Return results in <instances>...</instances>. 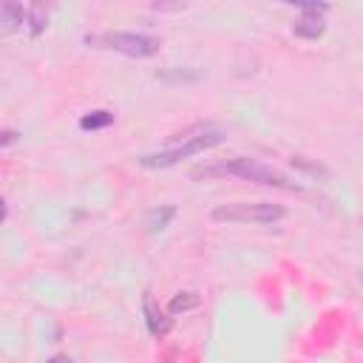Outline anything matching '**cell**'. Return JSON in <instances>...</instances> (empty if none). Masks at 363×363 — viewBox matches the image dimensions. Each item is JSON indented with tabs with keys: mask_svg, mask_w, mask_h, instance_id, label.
Segmentation results:
<instances>
[{
	"mask_svg": "<svg viewBox=\"0 0 363 363\" xmlns=\"http://www.w3.org/2000/svg\"><path fill=\"white\" fill-rule=\"evenodd\" d=\"M284 216L286 210L272 201H235L213 210V218L227 224H272V221H281Z\"/></svg>",
	"mask_w": 363,
	"mask_h": 363,
	"instance_id": "2",
	"label": "cell"
},
{
	"mask_svg": "<svg viewBox=\"0 0 363 363\" xmlns=\"http://www.w3.org/2000/svg\"><path fill=\"white\" fill-rule=\"evenodd\" d=\"M153 9L156 11H179V9H184V3H153Z\"/></svg>",
	"mask_w": 363,
	"mask_h": 363,
	"instance_id": "12",
	"label": "cell"
},
{
	"mask_svg": "<svg viewBox=\"0 0 363 363\" xmlns=\"http://www.w3.org/2000/svg\"><path fill=\"white\" fill-rule=\"evenodd\" d=\"M196 176H238L244 182H255V184H267V187H281V190H303L298 182L286 179L281 170L258 162V159H250V156H235V159H227L221 164H210V167H201L196 170Z\"/></svg>",
	"mask_w": 363,
	"mask_h": 363,
	"instance_id": "1",
	"label": "cell"
},
{
	"mask_svg": "<svg viewBox=\"0 0 363 363\" xmlns=\"http://www.w3.org/2000/svg\"><path fill=\"white\" fill-rule=\"evenodd\" d=\"M113 122V113L111 111H91L79 119V128L82 130H99V128H108Z\"/></svg>",
	"mask_w": 363,
	"mask_h": 363,
	"instance_id": "10",
	"label": "cell"
},
{
	"mask_svg": "<svg viewBox=\"0 0 363 363\" xmlns=\"http://www.w3.org/2000/svg\"><path fill=\"white\" fill-rule=\"evenodd\" d=\"M224 142V133L221 130H201L199 136H190L184 145H179V147H170V150H159V153H145V156H139L136 162L142 164V167H170V164H176V162H182V159H187V156H196V153H201V150H207V147H216V145H221Z\"/></svg>",
	"mask_w": 363,
	"mask_h": 363,
	"instance_id": "3",
	"label": "cell"
},
{
	"mask_svg": "<svg viewBox=\"0 0 363 363\" xmlns=\"http://www.w3.org/2000/svg\"><path fill=\"white\" fill-rule=\"evenodd\" d=\"M28 31H31V37H37L45 26H48V9L43 6V3H34V6H28Z\"/></svg>",
	"mask_w": 363,
	"mask_h": 363,
	"instance_id": "9",
	"label": "cell"
},
{
	"mask_svg": "<svg viewBox=\"0 0 363 363\" xmlns=\"http://www.w3.org/2000/svg\"><path fill=\"white\" fill-rule=\"evenodd\" d=\"M303 9V17L292 26V34L295 37H303V40H318L323 31H326V23H323V11H329L326 3H298Z\"/></svg>",
	"mask_w": 363,
	"mask_h": 363,
	"instance_id": "5",
	"label": "cell"
},
{
	"mask_svg": "<svg viewBox=\"0 0 363 363\" xmlns=\"http://www.w3.org/2000/svg\"><path fill=\"white\" fill-rule=\"evenodd\" d=\"M173 216H176V207H173V204H162V207L147 210V213H145V227H147V233H162V230L173 221Z\"/></svg>",
	"mask_w": 363,
	"mask_h": 363,
	"instance_id": "8",
	"label": "cell"
},
{
	"mask_svg": "<svg viewBox=\"0 0 363 363\" xmlns=\"http://www.w3.org/2000/svg\"><path fill=\"white\" fill-rule=\"evenodd\" d=\"M28 20V9H23L20 3H3L0 6V23H3V34L17 31L20 26H26Z\"/></svg>",
	"mask_w": 363,
	"mask_h": 363,
	"instance_id": "7",
	"label": "cell"
},
{
	"mask_svg": "<svg viewBox=\"0 0 363 363\" xmlns=\"http://www.w3.org/2000/svg\"><path fill=\"white\" fill-rule=\"evenodd\" d=\"M45 363H71V357H68V354H54V357H48Z\"/></svg>",
	"mask_w": 363,
	"mask_h": 363,
	"instance_id": "14",
	"label": "cell"
},
{
	"mask_svg": "<svg viewBox=\"0 0 363 363\" xmlns=\"http://www.w3.org/2000/svg\"><path fill=\"white\" fill-rule=\"evenodd\" d=\"M14 142H17V130L6 128V130H3V139H0V145H3V147H9V145H14Z\"/></svg>",
	"mask_w": 363,
	"mask_h": 363,
	"instance_id": "13",
	"label": "cell"
},
{
	"mask_svg": "<svg viewBox=\"0 0 363 363\" xmlns=\"http://www.w3.org/2000/svg\"><path fill=\"white\" fill-rule=\"evenodd\" d=\"M193 306H199V295L196 292H179L173 301H170V315H179V312H187V309H193Z\"/></svg>",
	"mask_w": 363,
	"mask_h": 363,
	"instance_id": "11",
	"label": "cell"
},
{
	"mask_svg": "<svg viewBox=\"0 0 363 363\" xmlns=\"http://www.w3.org/2000/svg\"><path fill=\"white\" fill-rule=\"evenodd\" d=\"M360 281H363V272H360Z\"/></svg>",
	"mask_w": 363,
	"mask_h": 363,
	"instance_id": "15",
	"label": "cell"
},
{
	"mask_svg": "<svg viewBox=\"0 0 363 363\" xmlns=\"http://www.w3.org/2000/svg\"><path fill=\"white\" fill-rule=\"evenodd\" d=\"M88 43H94L99 48L119 51L125 57H136V60L159 54V40L150 37V34H136V31H105V34L88 37Z\"/></svg>",
	"mask_w": 363,
	"mask_h": 363,
	"instance_id": "4",
	"label": "cell"
},
{
	"mask_svg": "<svg viewBox=\"0 0 363 363\" xmlns=\"http://www.w3.org/2000/svg\"><path fill=\"white\" fill-rule=\"evenodd\" d=\"M142 312H145V320H147V329H150L153 337L167 335V329H170V318L156 306V301H153L150 292H145V298H142Z\"/></svg>",
	"mask_w": 363,
	"mask_h": 363,
	"instance_id": "6",
	"label": "cell"
}]
</instances>
